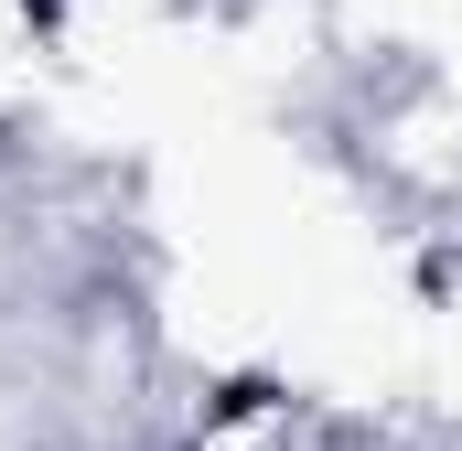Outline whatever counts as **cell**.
I'll use <instances>...</instances> for the list:
<instances>
[]
</instances>
